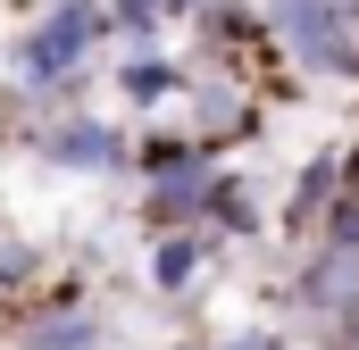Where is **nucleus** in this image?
<instances>
[{"instance_id": "1", "label": "nucleus", "mask_w": 359, "mask_h": 350, "mask_svg": "<svg viewBox=\"0 0 359 350\" xmlns=\"http://www.w3.org/2000/svg\"><path fill=\"white\" fill-rule=\"evenodd\" d=\"M109 0H34V17L8 34V84L42 108H84L76 92L92 84L100 50H109Z\"/></svg>"}, {"instance_id": "2", "label": "nucleus", "mask_w": 359, "mask_h": 350, "mask_svg": "<svg viewBox=\"0 0 359 350\" xmlns=\"http://www.w3.org/2000/svg\"><path fill=\"white\" fill-rule=\"evenodd\" d=\"M276 25V50L301 84H351L359 92V8L351 0H259Z\"/></svg>"}, {"instance_id": "3", "label": "nucleus", "mask_w": 359, "mask_h": 350, "mask_svg": "<svg viewBox=\"0 0 359 350\" xmlns=\"http://www.w3.org/2000/svg\"><path fill=\"white\" fill-rule=\"evenodd\" d=\"M25 150L50 175H134V125L100 108H42L25 125Z\"/></svg>"}, {"instance_id": "4", "label": "nucleus", "mask_w": 359, "mask_h": 350, "mask_svg": "<svg viewBox=\"0 0 359 350\" xmlns=\"http://www.w3.org/2000/svg\"><path fill=\"white\" fill-rule=\"evenodd\" d=\"M184 125H192V142H201L209 159H226L234 142L259 134V84H243V76H192Z\"/></svg>"}, {"instance_id": "5", "label": "nucleus", "mask_w": 359, "mask_h": 350, "mask_svg": "<svg viewBox=\"0 0 359 350\" xmlns=\"http://www.w3.org/2000/svg\"><path fill=\"white\" fill-rule=\"evenodd\" d=\"M192 59H176V50H117L109 59V92L134 108V117H159V108H184V92H192Z\"/></svg>"}, {"instance_id": "6", "label": "nucleus", "mask_w": 359, "mask_h": 350, "mask_svg": "<svg viewBox=\"0 0 359 350\" xmlns=\"http://www.w3.org/2000/svg\"><path fill=\"white\" fill-rule=\"evenodd\" d=\"M209 200H217V159H184V167H168V175H142V217H151V234L209 225Z\"/></svg>"}, {"instance_id": "7", "label": "nucleus", "mask_w": 359, "mask_h": 350, "mask_svg": "<svg viewBox=\"0 0 359 350\" xmlns=\"http://www.w3.org/2000/svg\"><path fill=\"white\" fill-rule=\"evenodd\" d=\"M351 192V167H343V150H309L301 175H292V192H284V234L301 242V234H318L326 217H334V200Z\"/></svg>"}, {"instance_id": "8", "label": "nucleus", "mask_w": 359, "mask_h": 350, "mask_svg": "<svg viewBox=\"0 0 359 350\" xmlns=\"http://www.w3.org/2000/svg\"><path fill=\"white\" fill-rule=\"evenodd\" d=\"M100 342H109V326H100V309H84V292L34 300V317L17 334V350H100Z\"/></svg>"}, {"instance_id": "9", "label": "nucleus", "mask_w": 359, "mask_h": 350, "mask_svg": "<svg viewBox=\"0 0 359 350\" xmlns=\"http://www.w3.org/2000/svg\"><path fill=\"white\" fill-rule=\"evenodd\" d=\"M209 225H184V234H151V259H142V275H151V292L159 300H184L192 284H201V267H209Z\"/></svg>"}, {"instance_id": "10", "label": "nucleus", "mask_w": 359, "mask_h": 350, "mask_svg": "<svg viewBox=\"0 0 359 350\" xmlns=\"http://www.w3.org/2000/svg\"><path fill=\"white\" fill-rule=\"evenodd\" d=\"M209 234H234V242L268 234V209H259V192H251V175H243V167H217V200H209Z\"/></svg>"}, {"instance_id": "11", "label": "nucleus", "mask_w": 359, "mask_h": 350, "mask_svg": "<svg viewBox=\"0 0 359 350\" xmlns=\"http://www.w3.org/2000/svg\"><path fill=\"white\" fill-rule=\"evenodd\" d=\"M168 0H109V34L117 50H168Z\"/></svg>"}, {"instance_id": "12", "label": "nucleus", "mask_w": 359, "mask_h": 350, "mask_svg": "<svg viewBox=\"0 0 359 350\" xmlns=\"http://www.w3.org/2000/svg\"><path fill=\"white\" fill-rule=\"evenodd\" d=\"M184 159H209L201 142H192V125H142L134 134V175H168Z\"/></svg>"}, {"instance_id": "13", "label": "nucleus", "mask_w": 359, "mask_h": 350, "mask_svg": "<svg viewBox=\"0 0 359 350\" xmlns=\"http://www.w3.org/2000/svg\"><path fill=\"white\" fill-rule=\"evenodd\" d=\"M42 267H50V251L34 234H0V300H34Z\"/></svg>"}, {"instance_id": "14", "label": "nucleus", "mask_w": 359, "mask_h": 350, "mask_svg": "<svg viewBox=\"0 0 359 350\" xmlns=\"http://www.w3.org/2000/svg\"><path fill=\"white\" fill-rule=\"evenodd\" d=\"M318 242H326V251H359V192H343V200H334V217L318 225Z\"/></svg>"}, {"instance_id": "15", "label": "nucleus", "mask_w": 359, "mask_h": 350, "mask_svg": "<svg viewBox=\"0 0 359 350\" xmlns=\"http://www.w3.org/2000/svg\"><path fill=\"white\" fill-rule=\"evenodd\" d=\"M217 350H292V342H284V326H234Z\"/></svg>"}, {"instance_id": "16", "label": "nucleus", "mask_w": 359, "mask_h": 350, "mask_svg": "<svg viewBox=\"0 0 359 350\" xmlns=\"http://www.w3.org/2000/svg\"><path fill=\"white\" fill-rule=\"evenodd\" d=\"M17 108H25V92L8 84V92H0V150H8V117H17Z\"/></svg>"}, {"instance_id": "17", "label": "nucleus", "mask_w": 359, "mask_h": 350, "mask_svg": "<svg viewBox=\"0 0 359 350\" xmlns=\"http://www.w3.org/2000/svg\"><path fill=\"white\" fill-rule=\"evenodd\" d=\"M201 8H209V0H168V17H176V25H192Z\"/></svg>"}, {"instance_id": "18", "label": "nucleus", "mask_w": 359, "mask_h": 350, "mask_svg": "<svg viewBox=\"0 0 359 350\" xmlns=\"http://www.w3.org/2000/svg\"><path fill=\"white\" fill-rule=\"evenodd\" d=\"M343 167H351V192H359V142H351V150H343Z\"/></svg>"}, {"instance_id": "19", "label": "nucleus", "mask_w": 359, "mask_h": 350, "mask_svg": "<svg viewBox=\"0 0 359 350\" xmlns=\"http://www.w3.org/2000/svg\"><path fill=\"white\" fill-rule=\"evenodd\" d=\"M351 100H359V92H351Z\"/></svg>"}]
</instances>
